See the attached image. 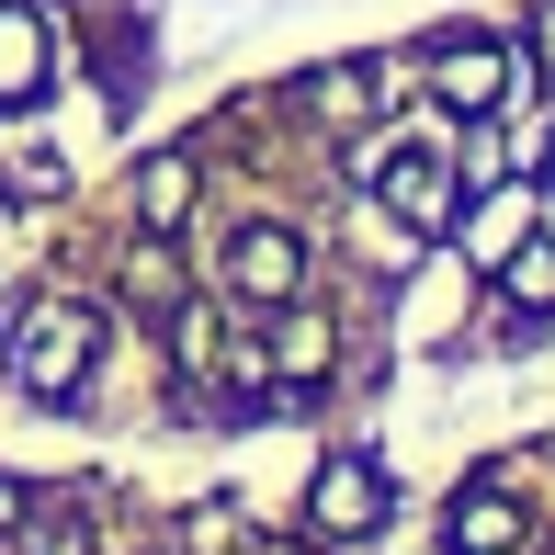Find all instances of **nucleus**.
I'll return each instance as SVG.
<instances>
[{"label": "nucleus", "instance_id": "nucleus-12", "mask_svg": "<svg viewBox=\"0 0 555 555\" xmlns=\"http://www.w3.org/2000/svg\"><path fill=\"white\" fill-rule=\"evenodd\" d=\"M533 57H544V80H555V0H533Z\"/></svg>", "mask_w": 555, "mask_h": 555}, {"label": "nucleus", "instance_id": "nucleus-4", "mask_svg": "<svg viewBox=\"0 0 555 555\" xmlns=\"http://www.w3.org/2000/svg\"><path fill=\"white\" fill-rule=\"evenodd\" d=\"M374 193H386V216L420 227V238H442V227H453V170H442V147H386V159H374Z\"/></svg>", "mask_w": 555, "mask_h": 555}, {"label": "nucleus", "instance_id": "nucleus-11", "mask_svg": "<svg viewBox=\"0 0 555 555\" xmlns=\"http://www.w3.org/2000/svg\"><path fill=\"white\" fill-rule=\"evenodd\" d=\"M511 238H521V193H499V205H476V216H465V249H476V261H499Z\"/></svg>", "mask_w": 555, "mask_h": 555}, {"label": "nucleus", "instance_id": "nucleus-10", "mask_svg": "<svg viewBox=\"0 0 555 555\" xmlns=\"http://www.w3.org/2000/svg\"><path fill=\"white\" fill-rule=\"evenodd\" d=\"M182 216H193V159H182V147H159V159L137 170V227H147V238H170Z\"/></svg>", "mask_w": 555, "mask_h": 555}, {"label": "nucleus", "instance_id": "nucleus-15", "mask_svg": "<svg viewBox=\"0 0 555 555\" xmlns=\"http://www.w3.org/2000/svg\"><path fill=\"white\" fill-rule=\"evenodd\" d=\"M544 182H555V137H544Z\"/></svg>", "mask_w": 555, "mask_h": 555}, {"label": "nucleus", "instance_id": "nucleus-14", "mask_svg": "<svg viewBox=\"0 0 555 555\" xmlns=\"http://www.w3.org/2000/svg\"><path fill=\"white\" fill-rule=\"evenodd\" d=\"M35 555H91V544H80V533H46V544H35Z\"/></svg>", "mask_w": 555, "mask_h": 555}, {"label": "nucleus", "instance_id": "nucleus-7", "mask_svg": "<svg viewBox=\"0 0 555 555\" xmlns=\"http://www.w3.org/2000/svg\"><path fill=\"white\" fill-rule=\"evenodd\" d=\"M46 103V12L35 0H0V114Z\"/></svg>", "mask_w": 555, "mask_h": 555}, {"label": "nucleus", "instance_id": "nucleus-2", "mask_svg": "<svg viewBox=\"0 0 555 555\" xmlns=\"http://www.w3.org/2000/svg\"><path fill=\"white\" fill-rule=\"evenodd\" d=\"M431 91H442V114L488 125V114L521 91V57H511L499 35H476V23H453V35H431Z\"/></svg>", "mask_w": 555, "mask_h": 555}, {"label": "nucleus", "instance_id": "nucleus-1", "mask_svg": "<svg viewBox=\"0 0 555 555\" xmlns=\"http://www.w3.org/2000/svg\"><path fill=\"white\" fill-rule=\"evenodd\" d=\"M91 351H103V318L68 307V295H46V307H23V330H12V386L35 397V409H68V397L91 386Z\"/></svg>", "mask_w": 555, "mask_h": 555}, {"label": "nucleus", "instance_id": "nucleus-5", "mask_svg": "<svg viewBox=\"0 0 555 555\" xmlns=\"http://www.w3.org/2000/svg\"><path fill=\"white\" fill-rule=\"evenodd\" d=\"M227 295H249V307H295V295H307V238H295V227H238V249H227Z\"/></svg>", "mask_w": 555, "mask_h": 555}, {"label": "nucleus", "instance_id": "nucleus-8", "mask_svg": "<svg viewBox=\"0 0 555 555\" xmlns=\"http://www.w3.org/2000/svg\"><path fill=\"white\" fill-rule=\"evenodd\" d=\"M374 103H386V57H330V68L307 80V114H318V125H363Z\"/></svg>", "mask_w": 555, "mask_h": 555}, {"label": "nucleus", "instance_id": "nucleus-9", "mask_svg": "<svg viewBox=\"0 0 555 555\" xmlns=\"http://www.w3.org/2000/svg\"><path fill=\"white\" fill-rule=\"evenodd\" d=\"M499 295H511L521 330L555 318V238H511V249H499Z\"/></svg>", "mask_w": 555, "mask_h": 555}, {"label": "nucleus", "instance_id": "nucleus-13", "mask_svg": "<svg viewBox=\"0 0 555 555\" xmlns=\"http://www.w3.org/2000/svg\"><path fill=\"white\" fill-rule=\"evenodd\" d=\"M23 511H35V488H23V476H0V533H12Z\"/></svg>", "mask_w": 555, "mask_h": 555}, {"label": "nucleus", "instance_id": "nucleus-6", "mask_svg": "<svg viewBox=\"0 0 555 555\" xmlns=\"http://www.w3.org/2000/svg\"><path fill=\"white\" fill-rule=\"evenodd\" d=\"M442 555H533V511L476 476V488L453 499V521H442Z\"/></svg>", "mask_w": 555, "mask_h": 555}, {"label": "nucleus", "instance_id": "nucleus-3", "mask_svg": "<svg viewBox=\"0 0 555 555\" xmlns=\"http://www.w3.org/2000/svg\"><path fill=\"white\" fill-rule=\"evenodd\" d=\"M386 511H397V488H386L374 453H330L318 488H307V533H318V544H374V533H386Z\"/></svg>", "mask_w": 555, "mask_h": 555}]
</instances>
